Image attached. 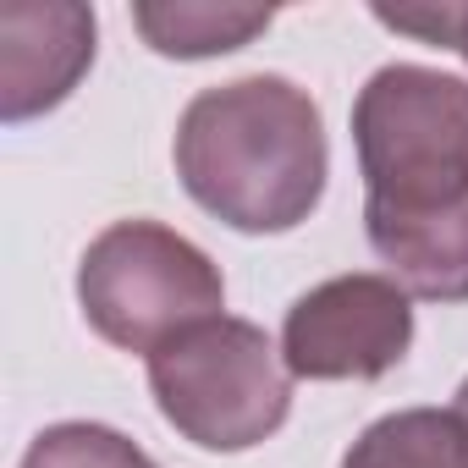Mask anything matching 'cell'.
<instances>
[{"label":"cell","mask_w":468,"mask_h":468,"mask_svg":"<svg viewBox=\"0 0 468 468\" xmlns=\"http://www.w3.org/2000/svg\"><path fill=\"white\" fill-rule=\"evenodd\" d=\"M331 149L309 89L276 72L215 83L176 122V176L198 209L231 231L271 238L314 215Z\"/></svg>","instance_id":"obj_1"},{"label":"cell","mask_w":468,"mask_h":468,"mask_svg":"<svg viewBox=\"0 0 468 468\" xmlns=\"http://www.w3.org/2000/svg\"><path fill=\"white\" fill-rule=\"evenodd\" d=\"M364 231L435 220L468 204V78L391 61L353 100Z\"/></svg>","instance_id":"obj_2"},{"label":"cell","mask_w":468,"mask_h":468,"mask_svg":"<svg viewBox=\"0 0 468 468\" xmlns=\"http://www.w3.org/2000/svg\"><path fill=\"white\" fill-rule=\"evenodd\" d=\"M160 419L204 452H249L292 413V369L282 347L238 314H215L149 353Z\"/></svg>","instance_id":"obj_3"},{"label":"cell","mask_w":468,"mask_h":468,"mask_svg":"<svg viewBox=\"0 0 468 468\" xmlns=\"http://www.w3.org/2000/svg\"><path fill=\"white\" fill-rule=\"evenodd\" d=\"M78 303L94 336L122 353H154L226 309L215 260L160 220H116L78 260Z\"/></svg>","instance_id":"obj_4"},{"label":"cell","mask_w":468,"mask_h":468,"mask_svg":"<svg viewBox=\"0 0 468 468\" xmlns=\"http://www.w3.org/2000/svg\"><path fill=\"white\" fill-rule=\"evenodd\" d=\"M413 347V298L391 276H331L282 325L292 380H380Z\"/></svg>","instance_id":"obj_5"},{"label":"cell","mask_w":468,"mask_h":468,"mask_svg":"<svg viewBox=\"0 0 468 468\" xmlns=\"http://www.w3.org/2000/svg\"><path fill=\"white\" fill-rule=\"evenodd\" d=\"M94 61V12L72 0L0 6V116L28 122L56 111Z\"/></svg>","instance_id":"obj_6"},{"label":"cell","mask_w":468,"mask_h":468,"mask_svg":"<svg viewBox=\"0 0 468 468\" xmlns=\"http://www.w3.org/2000/svg\"><path fill=\"white\" fill-rule=\"evenodd\" d=\"M342 468H468V424L452 408H402L375 419Z\"/></svg>","instance_id":"obj_7"},{"label":"cell","mask_w":468,"mask_h":468,"mask_svg":"<svg viewBox=\"0 0 468 468\" xmlns=\"http://www.w3.org/2000/svg\"><path fill=\"white\" fill-rule=\"evenodd\" d=\"M271 6H133V28L149 39V50L176 56V61H204V56H226L243 50L254 34L271 28Z\"/></svg>","instance_id":"obj_8"},{"label":"cell","mask_w":468,"mask_h":468,"mask_svg":"<svg viewBox=\"0 0 468 468\" xmlns=\"http://www.w3.org/2000/svg\"><path fill=\"white\" fill-rule=\"evenodd\" d=\"M23 468H160V463L111 424L67 419L34 435V446L23 452Z\"/></svg>","instance_id":"obj_9"},{"label":"cell","mask_w":468,"mask_h":468,"mask_svg":"<svg viewBox=\"0 0 468 468\" xmlns=\"http://www.w3.org/2000/svg\"><path fill=\"white\" fill-rule=\"evenodd\" d=\"M375 17L397 34H419L430 45H446L468 61V6H375Z\"/></svg>","instance_id":"obj_10"},{"label":"cell","mask_w":468,"mask_h":468,"mask_svg":"<svg viewBox=\"0 0 468 468\" xmlns=\"http://www.w3.org/2000/svg\"><path fill=\"white\" fill-rule=\"evenodd\" d=\"M452 413H457V419L468 424V380H463V391H457V408H452Z\"/></svg>","instance_id":"obj_11"}]
</instances>
